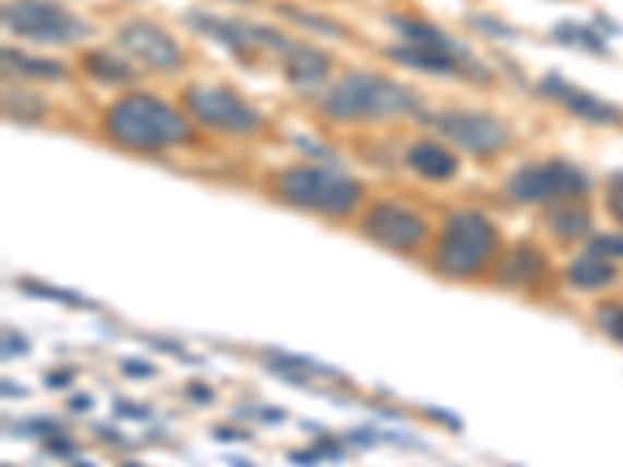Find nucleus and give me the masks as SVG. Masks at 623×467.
<instances>
[{"instance_id":"obj_12","label":"nucleus","mask_w":623,"mask_h":467,"mask_svg":"<svg viewBox=\"0 0 623 467\" xmlns=\"http://www.w3.org/2000/svg\"><path fill=\"white\" fill-rule=\"evenodd\" d=\"M184 22H188L194 32H200L203 38L218 41L221 47L235 50V53H250V50H259L256 22L228 20V16H215V13H206V10H194V13H188Z\"/></svg>"},{"instance_id":"obj_29","label":"nucleus","mask_w":623,"mask_h":467,"mask_svg":"<svg viewBox=\"0 0 623 467\" xmlns=\"http://www.w3.org/2000/svg\"><path fill=\"white\" fill-rule=\"evenodd\" d=\"M91 396H75V399H72V403H69V408H72V411H85V408H91Z\"/></svg>"},{"instance_id":"obj_17","label":"nucleus","mask_w":623,"mask_h":467,"mask_svg":"<svg viewBox=\"0 0 623 467\" xmlns=\"http://www.w3.org/2000/svg\"><path fill=\"white\" fill-rule=\"evenodd\" d=\"M3 65L20 72L25 79H38V82H63L69 79V69L57 60H47V57H28L20 50H3Z\"/></svg>"},{"instance_id":"obj_20","label":"nucleus","mask_w":623,"mask_h":467,"mask_svg":"<svg viewBox=\"0 0 623 467\" xmlns=\"http://www.w3.org/2000/svg\"><path fill=\"white\" fill-rule=\"evenodd\" d=\"M552 38L564 47H577L586 53H608L602 32H596L592 25H583V22H561L552 28Z\"/></svg>"},{"instance_id":"obj_21","label":"nucleus","mask_w":623,"mask_h":467,"mask_svg":"<svg viewBox=\"0 0 623 467\" xmlns=\"http://www.w3.org/2000/svg\"><path fill=\"white\" fill-rule=\"evenodd\" d=\"M546 221L559 237H583L589 231V213H583L577 206H555L546 213Z\"/></svg>"},{"instance_id":"obj_15","label":"nucleus","mask_w":623,"mask_h":467,"mask_svg":"<svg viewBox=\"0 0 623 467\" xmlns=\"http://www.w3.org/2000/svg\"><path fill=\"white\" fill-rule=\"evenodd\" d=\"M542 272H546V259H542L537 247L517 243L515 250L502 259V265L495 272V280L502 287H530V284H537L539 277H542Z\"/></svg>"},{"instance_id":"obj_32","label":"nucleus","mask_w":623,"mask_h":467,"mask_svg":"<svg viewBox=\"0 0 623 467\" xmlns=\"http://www.w3.org/2000/svg\"><path fill=\"white\" fill-rule=\"evenodd\" d=\"M231 3H253V0H231Z\"/></svg>"},{"instance_id":"obj_30","label":"nucleus","mask_w":623,"mask_h":467,"mask_svg":"<svg viewBox=\"0 0 623 467\" xmlns=\"http://www.w3.org/2000/svg\"><path fill=\"white\" fill-rule=\"evenodd\" d=\"M191 396H194V399H200V403L213 399V393H209V390H203V386H191Z\"/></svg>"},{"instance_id":"obj_10","label":"nucleus","mask_w":623,"mask_h":467,"mask_svg":"<svg viewBox=\"0 0 623 467\" xmlns=\"http://www.w3.org/2000/svg\"><path fill=\"white\" fill-rule=\"evenodd\" d=\"M362 234L374 240L378 247L393 250V253H411L428 240V221L421 215L399 206V203H378L371 206L362 218Z\"/></svg>"},{"instance_id":"obj_23","label":"nucleus","mask_w":623,"mask_h":467,"mask_svg":"<svg viewBox=\"0 0 623 467\" xmlns=\"http://www.w3.org/2000/svg\"><path fill=\"white\" fill-rule=\"evenodd\" d=\"M589 250H592V253L604 255V259H623V237L599 234V237H592Z\"/></svg>"},{"instance_id":"obj_8","label":"nucleus","mask_w":623,"mask_h":467,"mask_svg":"<svg viewBox=\"0 0 623 467\" xmlns=\"http://www.w3.org/2000/svg\"><path fill=\"white\" fill-rule=\"evenodd\" d=\"M436 134H443L450 144H455L474 156H495L512 144V128L490 112H474V109H443L424 116Z\"/></svg>"},{"instance_id":"obj_28","label":"nucleus","mask_w":623,"mask_h":467,"mask_svg":"<svg viewBox=\"0 0 623 467\" xmlns=\"http://www.w3.org/2000/svg\"><path fill=\"white\" fill-rule=\"evenodd\" d=\"M122 368H125V374H137V378H153L156 374L151 364H134V361H125Z\"/></svg>"},{"instance_id":"obj_16","label":"nucleus","mask_w":623,"mask_h":467,"mask_svg":"<svg viewBox=\"0 0 623 467\" xmlns=\"http://www.w3.org/2000/svg\"><path fill=\"white\" fill-rule=\"evenodd\" d=\"M406 163H409L411 169L418 171L421 178H428V181H450L452 175L458 171L455 153L443 147V144H436V141H418V144H411V149L406 153Z\"/></svg>"},{"instance_id":"obj_19","label":"nucleus","mask_w":623,"mask_h":467,"mask_svg":"<svg viewBox=\"0 0 623 467\" xmlns=\"http://www.w3.org/2000/svg\"><path fill=\"white\" fill-rule=\"evenodd\" d=\"M82 65H85L87 75H94L97 82H107V85H125V82H134V75H137L129 60H119V57L104 53V50L85 53Z\"/></svg>"},{"instance_id":"obj_24","label":"nucleus","mask_w":623,"mask_h":467,"mask_svg":"<svg viewBox=\"0 0 623 467\" xmlns=\"http://www.w3.org/2000/svg\"><path fill=\"white\" fill-rule=\"evenodd\" d=\"M599 321H602V327L608 331V337L623 343V306H604L602 312H599Z\"/></svg>"},{"instance_id":"obj_4","label":"nucleus","mask_w":623,"mask_h":467,"mask_svg":"<svg viewBox=\"0 0 623 467\" xmlns=\"http://www.w3.org/2000/svg\"><path fill=\"white\" fill-rule=\"evenodd\" d=\"M495 247H499V234L487 215L477 209H455L440 234L433 268L452 280H468L493 262Z\"/></svg>"},{"instance_id":"obj_1","label":"nucleus","mask_w":623,"mask_h":467,"mask_svg":"<svg viewBox=\"0 0 623 467\" xmlns=\"http://www.w3.org/2000/svg\"><path fill=\"white\" fill-rule=\"evenodd\" d=\"M104 134L131 153H159L191 141V122L163 97L131 91L112 100L104 116Z\"/></svg>"},{"instance_id":"obj_7","label":"nucleus","mask_w":623,"mask_h":467,"mask_svg":"<svg viewBox=\"0 0 623 467\" xmlns=\"http://www.w3.org/2000/svg\"><path fill=\"white\" fill-rule=\"evenodd\" d=\"M184 107L203 128L231 137H250L262 128L256 109L225 85H191L184 91Z\"/></svg>"},{"instance_id":"obj_9","label":"nucleus","mask_w":623,"mask_h":467,"mask_svg":"<svg viewBox=\"0 0 623 467\" xmlns=\"http://www.w3.org/2000/svg\"><path fill=\"white\" fill-rule=\"evenodd\" d=\"M116 44L129 53L131 60L151 69V72H163L172 75L178 69H184V53L175 44V38L151 20H129L119 32H116Z\"/></svg>"},{"instance_id":"obj_14","label":"nucleus","mask_w":623,"mask_h":467,"mask_svg":"<svg viewBox=\"0 0 623 467\" xmlns=\"http://www.w3.org/2000/svg\"><path fill=\"white\" fill-rule=\"evenodd\" d=\"M280 60H284L287 82L297 87V91H312V87H319L331 75V57L324 50H319V47H312V44L293 41Z\"/></svg>"},{"instance_id":"obj_5","label":"nucleus","mask_w":623,"mask_h":467,"mask_svg":"<svg viewBox=\"0 0 623 467\" xmlns=\"http://www.w3.org/2000/svg\"><path fill=\"white\" fill-rule=\"evenodd\" d=\"M0 20H3V28L13 32L16 38L50 44V47H72V44H82L94 35V28L82 16L69 13L57 3H47V0L3 3Z\"/></svg>"},{"instance_id":"obj_3","label":"nucleus","mask_w":623,"mask_h":467,"mask_svg":"<svg viewBox=\"0 0 623 467\" xmlns=\"http://www.w3.org/2000/svg\"><path fill=\"white\" fill-rule=\"evenodd\" d=\"M275 193L287 206H297L302 213L344 218L362 200V184L337 169L322 166H290L275 178Z\"/></svg>"},{"instance_id":"obj_13","label":"nucleus","mask_w":623,"mask_h":467,"mask_svg":"<svg viewBox=\"0 0 623 467\" xmlns=\"http://www.w3.org/2000/svg\"><path fill=\"white\" fill-rule=\"evenodd\" d=\"M390 25L403 35V41L415 44V47H428V50H440V53H450L462 63L477 65L480 60L474 57V50L465 41L452 38L450 32H443L440 25L424 20H411V16H390Z\"/></svg>"},{"instance_id":"obj_6","label":"nucleus","mask_w":623,"mask_h":467,"mask_svg":"<svg viewBox=\"0 0 623 467\" xmlns=\"http://www.w3.org/2000/svg\"><path fill=\"white\" fill-rule=\"evenodd\" d=\"M505 191L517 203H559L589 193V175L567 159L530 163L505 181Z\"/></svg>"},{"instance_id":"obj_26","label":"nucleus","mask_w":623,"mask_h":467,"mask_svg":"<svg viewBox=\"0 0 623 467\" xmlns=\"http://www.w3.org/2000/svg\"><path fill=\"white\" fill-rule=\"evenodd\" d=\"M10 352H13V356H25V352H28V343L22 340L20 334H13V331L3 334V356L10 359Z\"/></svg>"},{"instance_id":"obj_11","label":"nucleus","mask_w":623,"mask_h":467,"mask_svg":"<svg viewBox=\"0 0 623 467\" xmlns=\"http://www.w3.org/2000/svg\"><path fill=\"white\" fill-rule=\"evenodd\" d=\"M539 91H542L549 100L561 104L567 112H574L583 122H592V125H621L623 122V112L614 107V104H604L602 97H596V94L583 91V87H577L574 82H567L559 72L542 75Z\"/></svg>"},{"instance_id":"obj_25","label":"nucleus","mask_w":623,"mask_h":467,"mask_svg":"<svg viewBox=\"0 0 623 467\" xmlns=\"http://www.w3.org/2000/svg\"><path fill=\"white\" fill-rule=\"evenodd\" d=\"M471 25H477L480 32H487L493 38H515V28H508L505 22L493 20V16H471Z\"/></svg>"},{"instance_id":"obj_22","label":"nucleus","mask_w":623,"mask_h":467,"mask_svg":"<svg viewBox=\"0 0 623 467\" xmlns=\"http://www.w3.org/2000/svg\"><path fill=\"white\" fill-rule=\"evenodd\" d=\"M278 10H280V16L293 20L297 25H302V28L315 32V35H327V38H344V25H337V22L327 20V16L309 13V10H302V7H293V3H280Z\"/></svg>"},{"instance_id":"obj_27","label":"nucleus","mask_w":623,"mask_h":467,"mask_svg":"<svg viewBox=\"0 0 623 467\" xmlns=\"http://www.w3.org/2000/svg\"><path fill=\"white\" fill-rule=\"evenodd\" d=\"M608 203H611V209H614V215L621 218L623 225V178H618V181L608 188Z\"/></svg>"},{"instance_id":"obj_31","label":"nucleus","mask_w":623,"mask_h":467,"mask_svg":"<svg viewBox=\"0 0 623 467\" xmlns=\"http://www.w3.org/2000/svg\"><path fill=\"white\" fill-rule=\"evenodd\" d=\"M47 381H50V386H65V381H69V374H50Z\"/></svg>"},{"instance_id":"obj_18","label":"nucleus","mask_w":623,"mask_h":467,"mask_svg":"<svg viewBox=\"0 0 623 467\" xmlns=\"http://www.w3.org/2000/svg\"><path fill=\"white\" fill-rule=\"evenodd\" d=\"M567 277L574 287L580 290H599V287H608L614 280V265L599 253H583L580 259H574V265L567 268Z\"/></svg>"},{"instance_id":"obj_2","label":"nucleus","mask_w":623,"mask_h":467,"mask_svg":"<svg viewBox=\"0 0 623 467\" xmlns=\"http://www.w3.org/2000/svg\"><path fill=\"white\" fill-rule=\"evenodd\" d=\"M322 112L334 122H393L421 116V97L378 72H346L327 87Z\"/></svg>"}]
</instances>
